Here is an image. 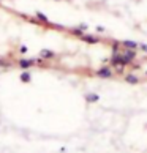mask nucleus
I'll return each mask as SVG.
<instances>
[{"label": "nucleus", "mask_w": 147, "mask_h": 153, "mask_svg": "<svg viewBox=\"0 0 147 153\" xmlns=\"http://www.w3.org/2000/svg\"><path fill=\"white\" fill-rule=\"evenodd\" d=\"M111 63L112 65H116V66H125V65H131V63H130V62L125 59V57H123V55L122 54H114V57H112V60H111Z\"/></svg>", "instance_id": "1"}, {"label": "nucleus", "mask_w": 147, "mask_h": 153, "mask_svg": "<svg viewBox=\"0 0 147 153\" xmlns=\"http://www.w3.org/2000/svg\"><path fill=\"white\" fill-rule=\"evenodd\" d=\"M123 57H125L130 63L133 62V59L136 57V51L134 49H127V51H123Z\"/></svg>", "instance_id": "2"}, {"label": "nucleus", "mask_w": 147, "mask_h": 153, "mask_svg": "<svg viewBox=\"0 0 147 153\" xmlns=\"http://www.w3.org/2000/svg\"><path fill=\"white\" fill-rule=\"evenodd\" d=\"M97 74H98L100 77H111V76H112V71L109 70V68H101Z\"/></svg>", "instance_id": "3"}, {"label": "nucleus", "mask_w": 147, "mask_h": 153, "mask_svg": "<svg viewBox=\"0 0 147 153\" xmlns=\"http://www.w3.org/2000/svg\"><path fill=\"white\" fill-rule=\"evenodd\" d=\"M122 46L127 49H136V48H139V44L136 41H122Z\"/></svg>", "instance_id": "4"}, {"label": "nucleus", "mask_w": 147, "mask_h": 153, "mask_svg": "<svg viewBox=\"0 0 147 153\" xmlns=\"http://www.w3.org/2000/svg\"><path fill=\"white\" fill-rule=\"evenodd\" d=\"M125 81H127L128 84H138L139 79L134 76V74H127V76H125Z\"/></svg>", "instance_id": "5"}, {"label": "nucleus", "mask_w": 147, "mask_h": 153, "mask_svg": "<svg viewBox=\"0 0 147 153\" xmlns=\"http://www.w3.org/2000/svg\"><path fill=\"white\" fill-rule=\"evenodd\" d=\"M139 48L144 51V52H147V44H139Z\"/></svg>", "instance_id": "6"}]
</instances>
